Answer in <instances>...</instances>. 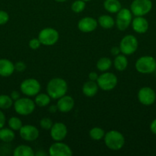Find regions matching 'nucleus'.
<instances>
[{"label":"nucleus","instance_id":"1","mask_svg":"<svg viewBox=\"0 0 156 156\" xmlns=\"http://www.w3.org/2000/svg\"><path fill=\"white\" fill-rule=\"evenodd\" d=\"M67 83L61 78L50 79L47 85V92L50 98L59 99L67 92Z\"/></svg>","mask_w":156,"mask_h":156},{"label":"nucleus","instance_id":"2","mask_svg":"<svg viewBox=\"0 0 156 156\" xmlns=\"http://www.w3.org/2000/svg\"><path fill=\"white\" fill-rule=\"evenodd\" d=\"M103 139L106 146L111 150H119L125 144V138L123 135L117 130L109 131L105 133Z\"/></svg>","mask_w":156,"mask_h":156},{"label":"nucleus","instance_id":"3","mask_svg":"<svg viewBox=\"0 0 156 156\" xmlns=\"http://www.w3.org/2000/svg\"><path fill=\"white\" fill-rule=\"evenodd\" d=\"M136 69L142 74H150L156 69V60L151 56H144L136 62Z\"/></svg>","mask_w":156,"mask_h":156},{"label":"nucleus","instance_id":"4","mask_svg":"<svg viewBox=\"0 0 156 156\" xmlns=\"http://www.w3.org/2000/svg\"><path fill=\"white\" fill-rule=\"evenodd\" d=\"M14 109L19 115L28 116L35 111V103L28 98H20L14 102Z\"/></svg>","mask_w":156,"mask_h":156},{"label":"nucleus","instance_id":"5","mask_svg":"<svg viewBox=\"0 0 156 156\" xmlns=\"http://www.w3.org/2000/svg\"><path fill=\"white\" fill-rule=\"evenodd\" d=\"M38 39L42 45L52 46L59 40V33L52 27H45L38 34Z\"/></svg>","mask_w":156,"mask_h":156},{"label":"nucleus","instance_id":"6","mask_svg":"<svg viewBox=\"0 0 156 156\" xmlns=\"http://www.w3.org/2000/svg\"><path fill=\"white\" fill-rule=\"evenodd\" d=\"M96 82L99 88L103 91H111L117 85L118 79L116 75L113 73L105 72L98 77Z\"/></svg>","mask_w":156,"mask_h":156},{"label":"nucleus","instance_id":"7","mask_svg":"<svg viewBox=\"0 0 156 156\" xmlns=\"http://www.w3.org/2000/svg\"><path fill=\"white\" fill-rule=\"evenodd\" d=\"M151 9V0H133L130 6V10L135 16H144L149 13Z\"/></svg>","mask_w":156,"mask_h":156},{"label":"nucleus","instance_id":"8","mask_svg":"<svg viewBox=\"0 0 156 156\" xmlns=\"http://www.w3.org/2000/svg\"><path fill=\"white\" fill-rule=\"evenodd\" d=\"M138 47H139V42L137 38L131 34L124 37L119 44L121 53L127 56L133 54L137 50Z\"/></svg>","mask_w":156,"mask_h":156},{"label":"nucleus","instance_id":"9","mask_svg":"<svg viewBox=\"0 0 156 156\" xmlns=\"http://www.w3.org/2000/svg\"><path fill=\"white\" fill-rule=\"evenodd\" d=\"M20 89L28 97H33L41 91V84L35 79H27L21 83Z\"/></svg>","mask_w":156,"mask_h":156},{"label":"nucleus","instance_id":"10","mask_svg":"<svg viewBox=\"0 0 156 156\" xmlns=\"http://www.w3.org/2000/svg\"><path fill=\"white\" fill-rule=\"evenodd\" d=\"M132 21V13L128 9H121L117 12L116 20V25L119 30H125L131 24Z\"/></svg>","mask_w":156,"mask_h":156},{"label":"nucleus","instance_id":"11","mask_svg":"<svg viewBox=\"0 0 156 156\" xmlns=\"http://www.w3.org/2000/svg\"><path fill=\"white\" fill-rule=\"evenodd\" d=\"M138 99L142 105H151L156 100V94L150 87H143L138 92Z\"/></svg>","mask_w":156,"mask_h":156},{"label":"nucleus","instance_id":"12","mask_svg":"<svg viewBox=\"0 0 156 156\" xmlns=\"http://www.w3.org/2000/svg\"><path fill=\"white\" fill-rule=\"evenodd\" d=\"M50 156H70L73 155L71 149L67 144L61 142H56L49 148Z\"/></svg>","mask_w":156,"mask_h":156},{"label":"nucleus","instance_id":"13","mask_svg":"<svg viewBox=\"0 0 156 156\" xmlns=\"http://www.w3.org/2000/svg\"><path fill=\"white\" fill-rule=\"evenodd\" d=\"M50 136L56 142H61L66 138L67 135V128L64 123L58 122L54 123L50 128Z\"/></svg>","mask_w":156,"mask_h":156},{"label":"nucleus","instance_id":"14","mask_svg":"<svg viewBox=\"0 0 156 156\" xmlns=\"http://www.w3.org/2000/svg\"><path fill=\"white\" fill-rule=\"evenodd\" d=\"M20 136L25 141L32 142L39 136V130L32 125H24L19 130Z\"/></svg>","mask_w":156,"mask_h":156},{"label":"nucleus","instance_id":"15","mask_svg":"<svg viewBox=\"0 0 156 156\" xmlns=\"http://www.w3.org/2000/svg\"><path fill=\"white\" fill-rule=\"evenodd\" d=\"M98 21L92 17H84L81 18L77 24L78 29L84 33H90L96 29Z\"/></svg>","mask_w":156,"mask_h":156},{"label":"nucleus","instance_id":"16","mask_svg":"<svg viewBox=\"0 0 156 156\" xmlns=\"http://www.w3.org/2000/svg\"><path fill=\"white\" fill-rule=\"evenodd\" d=\"M58 111L62 113L70 112L74 107V100L69 95H64L60 98L57 103Z\"/></svg>","mask_w":156,"mask_h":156},{"label":"nucleus","instance_id":"17","mask_svg":"<svg viewBox=\"0 0 156 156\" xmlns=\"http://www.w3.org/2000/svg\"><path fill=\"white\" fill-rule=\"evenodd\" d=\"M132 27L133 30L138 34H144L148 30V22L142 16H136L132 21Z\"/></svg>","mask_w":156,"mask_h":156},{"label":"nucleus","instance_id":"18","mask_svg":"<svg viewBox=\"0 0 156 156\" xmlns=\"http://www.w3.org/2000/svg\"><path fill=\"white\" fill-rule=\"evenodd\" d=\"M15 72V64L8 59H0V76L9 77Z\"/></svg>","mask_w":156,"mask_h":156},{"label":"nucleus","instance_id":"19","mask_svg":"<svg viewBox=\"0 0 156 156\" xmlns=\"http://www.w3.org/2000/svg\"><path fill=\"white\" fill-rule=\"evenodd\" d=\"M98 89H99V86H98L97 82L89 80L83 85L82 91L84 95L91 98L96 95V93L98 92Z\"/></svg>","mask_w":156,"mask_h":156},{"label":"nucleus","instance_id":"20","mask_svg":"<svg viewBox=\"0 0 156 156\" xmlns=\"http://www.w3.org/2000/svg\"><path fill=\"white\" fill-rule=\"evenodd\" d=\"M103 6L107 12L112 14L117 13L122 9V5L119 0H105Z\"/></svg>","mask_w":156,"mask_h":156},{"label":"nucleus","instance_id":"21","mask_svg":"<svg viewBox=\"0 0 156 156\" xmlns=\"http://www.w3.org/2000/svg\"><path fill=\"white\" fill-rule=\"evenodd\" d=\"M14 156H33L35 152L32 147L26 145H21L17 146L13 152Z\"/></svg>","mask_w":156,"mask_h":156},{"label":"nucleus","instance_id":"22","mask_svg":"<svg viewBox=\"0 0 156 156\" xmlns=\"http://www.w3.org/2000/svg\"><path fill=\"white\" fill-rule=\"evenodd\" d=\"M113 66L118 71H124L128 66V60H127V58L125 57V55H117L113 61Z\"/></svg>","mask_w":156,"mask_h":156},{"label":"nucleus","instance_id":"23","mask_svg":"<svg viewBox=\"0 0 156 156\" xmlns=\"http://www.w3.org/2000/svg\"><path fill=\"white\" fill-rule=\"evenodd\" d=\"M98 24L104 29H110L113 27L116 22L113 17L108 15H100L98 18Z\"/></svg>","mask_w":156,"mask_h":156},{"label":"nucleus","instance_id":"24","mask_svg":"<svg viewBox=\"0 0 156 156\" xmlns=\"http://www.w3.org/2000/svg\"><path fill=\"white\" fill-rule=\"evenodd\" d=\"M15 137L14 130L11 128H4L0 129V140L4 143H11L13 141Z\"/></svg>","mask_w":156,"mask_h":156},{"label":"nucleus","instance_id":"25","mask_svg":"<svg viewBox=\"0 0 156 156\" xmlns=\"http://www.w3.org/2000/svg\"><path fill=\"white\" fill-rule=\"evenodd\" d=\"M50 102V97L48 94L45 93H38L35 99V103L37 106L44 108L47 106Z\"/></svg>","mask_w":156,"mask_h":156},{"label":"nucleus","instance_id":"26","mask_svg":"<svg viewBox=\"0 0 156 156\" xmlns=\"http://www.w3.org/2000/svg\"><path fill=\"white\" fill-rule=\"evenodd\" d=\"M112 66V61L108 57H102L96 62V68L101 72H106Z\"/></svg>","mask_w":156,"mask_h":156},{"label":"nucleus","instance_id":"27","mask_svg":"<svg viewBox=\"0 0 156 156\" xmlns=\"http://www.w3.org/2000/svg\"><path fill=\"white\" fill-rule=\"evenodd\" d=\"M13 105V100L11 98V96L7 95V94H1L0 95V109H9Z\"/></svg>","mask_w":156,"mask_h":156},{"label":"nucleus","instance_id":"28","mask_svg":"<svg viewBox=\"0 0 156 156\" xmlns=\"http://www.w3.org/2000/svg\"><path fill=\"white\" fill-rule=\"evenodd\" d=\"M90 136L92 140L99 141L101 140L102 138H104L105 136V131L100 127H93L90 130Z\"/></svg>","mask_w":156,"mask_h":156},{"label":"nucleus","instance_id":"29","mask_svg":"<svg viewBox=\"0 0 156 156\" xmlns=\"http://www.w3.org/2000/svg\"><path fill=\"white\" fill-rule=\"evenodd\" d=\"M8 124H9V128H11L14 131L20 130V129L23 126L21 119L17 117H10L9 119V121H8Z\"/></svg>","mask_w":156,"mask_h":156},{"label":"nucleus","instance_id":"30","mask_svg":"<svg viewBox=\"0 0 156 156\" xmlns=\"http://www.w3.org/2000/svg\"><path fill=\"white\" fill-rule=\"evenodd\" d=\"M86 2L84 0H76L71 5V9L75 13H80L85 9Z\"/></svg>","mask_w":156,"mask_h":156},{"label":"nucleus","instance_id":"31","mask_svg":"<svg viewBox=\"0 0 156 156\" xmlns=\"http://www.w3.org/2000/svg\"><path fill=\"white\" fill-rule=\"evenodd\" d=\"M53 121L50 120L48 117H44V118L41 119L40 120V126L41 128H43L44 129H50V128L53 126Z\"/></svg>","mask_w":156,"mask_h":156},{"label":"nucleus","instance_id":"32","mask_svg":"<svg viewBox=\"0 0 156 156\" xmlns=\"http://www.w3.org/2000/svg\"><path fill=\"white\" fill-rule=\"evenodd\" d=\"M9 15L6 12L0 10V25L6 24L9 21Z\"/></svg>","mask_w":156,"mask_h":156},{"label":"nucleus","instance_id":"33","mask_svg":"<svg viewBox=\"0 0 156 156\" xmlns=\"http://www.w3.org/2000/svg\"><path fill=\"white\" fill-rule=\"evenodd\" d=\"M41 44L38 38H33L28 43L29 47L31 49H32V50H37V49H38L40 47V46H41Z\"/></svg>","mask_w":156,"mask_h":156},{"label":"nucleus","instance_id":"34","mask_svg":"<svg viewBox=\"0 0 156 156\" xmlns=\"http://www.w3.org/2000/svg\"><path fill=\"white\" fill-rule=\"evenodd\" d=\"M26 69V65L24 62H21V61H19V62H17L15 64V70L17 72H24Z\"/></svg>","mask_w":156,"mask_h":156},{"label":"nucleus","instance_id":"35","mask_svg":"<svg viewBox=\"0 0 156 156\" xmlns=\"http://www.w3.org/2000/svg\"><path fill=\"white\" fill-rule=\"evenodd\" d=\"M6 116H5L4 113L0 110V129L4 127L5 124H6Z\"/></svg>","mask_w":156,"mask_h":156},{"label":"nucleus","instance_id":"36","mask_svg":"<svg viewBox=\"0 0 156 156\" xmlns=\"http://www.w3.org/2000/svg\"><path fill=\"white\" fill-rule=\"evenodd\" d=\"M11 98H12V100L15 101L18 100V98H20V93L17 91H13L11 93Z\"/></svg>","mask_w":156,"mask_h":156},{"label":"nucleus","instance_id":"37","mask_svg":"<svg viewBox=\"0 0 156 156\" xmlns=\"http://www.w3.org/2000/svg\"><path fill=\"white\" fill-rule=\"evenodd\" d=\"M98 77H99V76H98L97 73H95V72H92V73H90V74H89V79L91 81L96 82V81L97 80Z\"/></svg>","mask_w":156,"mask_h":156},{"label":"nucleus","instance_id":"38","mask_svg":"<svg viewBox=\"0 0 156 156\" xmlns=\"http://www.w3.org/2000/svg\"><path fill=\"white\" fill-rule=\"evenodd\" d=\"M121 52L120 48L118 47H113V48L111 49V53L113 56H117V55L119 54V53Z\"/></svg>","mask_w":156,"mask_h":156},{"label":"nucleus","instance_id":"39","mask_svg":"<svg viewBox=\"0 0 156 156\" xmlns=\"http://www.w3.org/2000/svg\"><path fill=\"white\" fill-rule=\"evenodd\" d=\"M150 129L152 132V133L155 134L156 135V119H154L152 122L151 123L150 125Z\"/></svg>","mask_w":156,"mask_h":156},{"label":"nucleus","instance_id":"40","mask_svg":"<svg viewBox=\"0 0 156 156\" xmlns=\"http://www.w3.org/2000/svg\"><path fill=\"white\" fill-rule=\"evenodd\" d=\"M48 111L49 112L51 113V114H54V113H56L57 111H58V107H57V105H51V106L49 108Z\"/></svg>","mask_w":156,"mask_h":156},{"label":"nucleus","instance_id":"41","mask_svg":"<svg viewBox=\"0 0 156 156\" xmlns=\"http://www.w3.org/2000/svg\"><path fill=\"white\" fill-rule=\"evenodd\" d=\"M55 2H64L67 1V0H54Z\"/></svg>","mask_w":156,"mask_h":156},{"label":"nucleus","instance_id":"42","mask_svg":"<svg viewBox=\"0 0 156 156\" xmlns=\"http://www.w3.org/2000/svg\"><path fill=\"white\" fill-rule=\"evenodd\" d=\"M84 1H85V2H89V1H91V0H84Z\"/></svg>","mask_w":156,"mask_h":156},{"label":"nucleus","instance_id":"43","mask_svg":"<svg viewBox=\"0 0 156 156\" xmlns=\"http://www.w3.org/2000/svg\"><path fill=\"white\" fill-rule=\"evenodd\" d=\"M154 73H155V76H156V69H155V71H154Z\"/></svg>","mask_w":156,"mask_h":156}]
</instances>
